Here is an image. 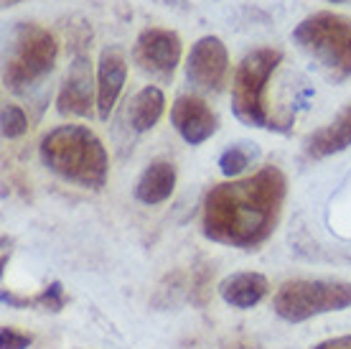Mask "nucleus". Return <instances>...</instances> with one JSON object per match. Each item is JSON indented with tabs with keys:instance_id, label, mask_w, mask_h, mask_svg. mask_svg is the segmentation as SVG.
Listing matches in <instances>:
<instances>
[{
	"instance_id": "obj_1",
	"label": "nucleus",
	"mask_w": 351,
	"mask_h": 349,
	"mask_svg": "<svg viewBox=\"0 0 351 349\" xmlns=\"http://www.w3.org/2000/svg\"><path fill=\"white\" fill-rule=\"evenodd\" d=\"M285 194L288 179L278 166H263L245 179L214 183L204 196V237L237 250H257L278 227Z\"/></svg>"
},
{
	"instance_id": "obj_2",
	"label": "nucleus",
	"mask_w": 351,
	"mask_h": 349,
	"mask_svg": "<svg viewBox=\"0 0 351 349\" xmlns=\"http://www.w3.org/2000/svg\"><path fill=\"white\" fill-rule=\"evenodd\" d=\"M38 156L51 174L69 183H77L80 189L99 192L105 189L110 176V158H107L105 143L87 125H59L51 133H46Z\"/></svg>"
},
{
	"instance_id": "obj_3",
	"label": "nucleus",
	"mask_w": 351,
	"mask_h": 349,
	"mask_svg": "<svg viewBox=\"0 0 351 349\" xmlns=\"http://www.w3.org/2000/svg\"><path fill=\"white\" fill-rule=\"evenodd\" d=\"M282 52L263 46L250 52L239 61L234 79H232V113L247 128H263V131H285L267 105V85L275 69L280 67Z\"/></svg>"
},
{
	"instance_id": "obj_4",
	"label": "nucleus",
	"mask_w": 351,
	"mask_h": 349,
	"mask_svg": "<svg viewBox=\"0 0 351 349\" xmlns=\"http://www.w3.org/2000/svg\"><path fill=\"white\" fill-rule=\"evenodd\" d=\"M300 52L318 64L334 85L351 79V18L334 10H318L300 21L293 31Z\"/></svg>"
},
{
	"instance_id": "obj_5",
	"label": "nucleus",
	"mask_w": 351,
	"mask_h": 349,
	"mask_svg": "<svg viewBox=\"0 0 351 349\" xmlns=\"http://www.w3.org/2000/svg\"><path fill=\"white\" fill-rule=\"evenodd\" d=\"M59 59V41L49 28L38 23H18L10 34L3 82L13 92L34 87L46 74H51Z\"/></svg>"
},
{
	"instance_id": "obj_6",
	"label": "nucleus",
	"mask_w": 351,
	"mask_h": 349,
	"mask_svg": "<svg viewBox=\"0 0 351 349\" xmlns=\"http://www.w3.org/2000/svg\"><path fill=\"white\" fill-rule=\"evenodd\" d=\"M349 306L351 283L346 280H288L272 298V311L288 324H300L313 316L343 311Z\"/></svg>"
},
{
	"instance_id": "obj_7",
	"label": "nucleus",
	"mask_w": 351,
	"mask_h": 349,
	"mask_svg": "<svg viewBox=\"0 0 351 349\" xmlns=\"http://www.w3.org/2000/svg\"><path fill=\"white\" fill-rule=\"evenodd\" d=\"M132 61L145 77L166 85L181 64V36L171 28H143L132 44Z\"/></svg>"
},
{
	"instance_id": "obj_8",
	"label": "nucleus",
	"mask_w": 351,
	"mask_h": 349,
	"mask_svg": "<svg viewBox=\"0 0 351 349\" xmlns=\"http://www.w3.org/2000/svg\"><path fill=\"white\" fill-rule=\"evenodd\" d=\"M229 77V52L219 36H202L186 56V79L199 92H221Z\"/></svg>"
},
{
	"instance_id": "obj_9",
	"label": "nucleus",
	"mask_w": 351,
	"mask_h": 349,
	"mask_svg": "<svg viewBox=\"0 0 351 349\" xmlns=\"http://www.w3.org/2000/svg\"><path fill=\"white\" fill-rule=\"evenodd\" d=\"M97 107V79H92V61L77 54L56 95V113L64 117H89Z\"/></svg>"
},
{
	"instance_id": "obj_10",
	"label": "nucleus",
	"mask_w": 351,
	"mask_h": 349,
	"mask_svg": "<svg viewBox=\"0 0 351 349\" xmlns=\"http://www.w3.org/2000/svg\"><path fill=\"white\" fill-rule=\"evenodd\" d=\"M171 125L189 146H202L217 133L219 120L204 97L178 95L171 105Z\"/></svg>"
},
{
	"instance_id": "obj_11",
	"label": "nucleus",
	"mask_w": 351,
	"mask_h": 349,
	"mask_svg": "<svg viewBox=\"0 0 351 349\" xmlns=\"http://www.w3.org/2000/svg\"><path fill=\"white\" fill-rule=\"evenodd\" d=\"M128 79V56L120 46H107L97 61V115L110 120Z\"/></svg>"
},
{
	"instance_id": "obj_12",
	"label": "nucleus",
	"mask_w": 351,
	"mask_h": 349,
	"mask_svg": "<svg viewBox=\"0 0 351 349\" xmlns=\"http://www.w3.org/2000/svg\"><path fill=\"white\" fill-rule=\"evenodd\" d=\"M346 148H351V102L334 120L326 122L324 128H318L306 138V156L313 161L341 153Z\"/></svg>"
},
{
	"instance_id": "obj_13",
	"label": "nucleus",
	"mask_w": 351,
	"mask_h": 349,
	"mask_svg": "<svg viewBox=\"0 0 351 349\" xmlns=\"http://www.w3.org/2000/svg\"><path fill=\"white\" fill-rule=\"evenodd\" d=\"M270 293V283L263 273H234L219 283V296L232 308H252Z\"/></svg>"
},
{
	"instance_id": "obj_14",
	"label": "nucleus",
	"mask_w": 351,
	"mask_h": 349,
	"mask_svg": "<svg viewBox=\"0 0 351 349\" xmlns=\"http://www.w3.org/2000/svg\"><path fill=\"white\" fill-rule=\"evenodd\" d=\"M176 189V166L171 161H153L145 171L141 174L138 183H135V199L141 204H148V207H156V204H163V201L171 199V194Z\"/></svg>"
},
{
	"instance_id": "obj_15",
	"label": "nucleus",
	"mask_w": 351,
	"mask_h": 349,
	"mask_svg": "<svg viewBox=\"0 0 351 349\" xmlns=\"http://www.w3.org/2000/svg\"><path fill=\"white\" fill-rule=\"evenodd\" d=\"M163 110H166L163 89L156 87V85H145L141 92H135V97L130 100V107H128V117H130L132 131H153L160 117H163Z\"/></svg>"
},
{
	"instance_id": "obj_16",
	"label": "nucleus",
	"mask_w": 351,
	"mask_h": 349,
	"mask_svg": "<svg viewBox=\"0 0 351 349\" xmlns=\"http://www.w3.org/2000/svg\"><path fill=\"white\" fill-rule=\"evenodd\" d=\"M257 158V148L255 146H250V143H237V146H232L221 153L219 158V171L227 179H237L239 174H245L250 164Z\"/></svg>"
},
{
	"instance_id": "obj_17",
	"label": "nucleus",
	"mask_w": 351,
	"mask_h": 349,
	"mask_svg": "<svg viewBox=\"0 0 351 349\" xmlns=\"http://www.w3.org/2000/svg\"><path fill=\"white\" fill-rule=\"evenodd\" d=\"M64 306H66V293H64V286L59 280L49 283L36 296H26V308H41V311H49V314H59Z\"/></svg>"
},
{
	"instance_id": "obj_18",
	"label": "nucleus",
	"mask_w": 351,
	"mask_h": 349,
	"mask_svg": "<svg viewBox=\"0 0 351 349\" xmlns=\"http://www.w3.org/2000/svg\"><path fill=\"white\" fill-rule=\"evenodd\" d=\"M0 125H3V138L16 140L28 131V117L18 105H5V107H3Z\"/></svg>"
},
{
	"instance_id": "obj_19",
	"label": "nucleus",
	"mask_w": 351,
	"mask_h": 349,
	"mask_svg": "<svg viewBox=\"0 0 351 349\" xmlns=\"http://www.w3.org/2000/svg\"><path fill=\"white\" fill-rule=\"evenodd\" d=\"M31 334H23L13 329V326H3L0 329V349H28L31 347Z\"/></svg>"
},
{
	"instance_id": "obj_20",
	"label": "nucleus",
	"mask_w": 351,
	"mask_h": 349,
	"mask_svg": "<svg viewBox=\"0 0 351 349\" xmlns=\"http://www.w3.org/2000/svg\"><path fill=\"white\" fill-rule=\"evenodd\" d=\"M311 349H351V334H343V337H334V339H326L321 344Z\"/></svg>"
},
{
	"instance_id": "obj_21",
	"label": "nucleus",
	"mask_w": 351,
	"mask_h": 349,
	"mask_svg": "<svg viewBox=\"0 0 351 349\" xmlns=\"http://www.w3.org/2000/svg\"><path fill=\"white\" fill-rule=\"evenodd\" d=\"M18 3H21V0H3V8H13Z\"/></svg>"
},
{
	"instance_id": "obj_22",
	"label": "nucleus",
	"mask_w": 351,
	"mask_h": 349,
	"mask_svg": "<svg viewBox=\"0 0 351 349\" xmlns=\"http://www.w3.org/2000/svg\"><path fill=\"white\" fill-rule=\"evenodd\" d=\"M328 3H349V0H328Z\"/></svg>"
}]
</instances>
